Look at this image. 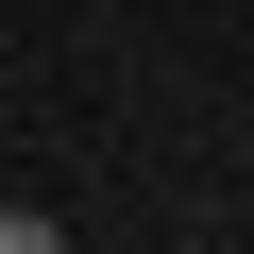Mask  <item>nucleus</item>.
<instances>
[{"mask_svg": "<svg viewBox=\"0 0 254 254\" xmlns=\"http://www.w3.org/2000/svg\"><path fill=\"white\" fill-rule=\"evenodd\" d=\"M0 254H68V237H51V203H0Z\"/></svg>", "mask_w": 254, "mask_h": 254, "instance_id": "nucleus-1", "label": "nucleus"}]
</instances>
